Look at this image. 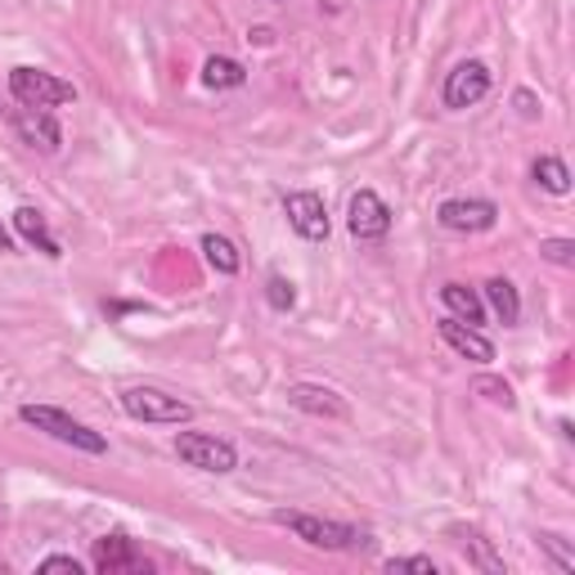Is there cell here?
<instances>
[{
    "label": "cell",
    "instance_id": "6da1fadb",
    "mask_svg": "<svg viewBox=\"0 0 575 575\" xmlns=\"http://www.w3.org/2000/svg\"><path fill=\"white\" fill-rule=\"evenodd\" d=\"M19 419H23L28 428L54 437L59 445L81 450V454H109V441H104L95 428H86L81 419H72L68 409H59V404H23V409H19Z\"/></svg>",
    "mask_w": 575,
    "mask_h": 575
},
{
    "label": "cell",
    "instance_id": "7a4b0ae2",
    "mask_svg": "<svg viewBox=\"0 0 575 575\" xmlns=\"http://www.w3.org/2000/svg\"><path fill=\"white\" fill-rule=\"evenodd\" d=\"M279 526H288L301 544L310 548H328V553H351V548H364L369 544V531L360 526H347V522H333V517H310V513H275Z\"/></svg>",
    "mask_w": 575,
    "mask_h": 575
},
{
    "label": "cell",
    "instance_id": "3957f363",
    "mask_svg": "<svg viewBox=\"0 0 575 575\" xmlns=\"http://www.w3.org/2000/svg\"><path fill=\"white\" fill-rule=\"evenodd\" d=\"M122 409L135 423H157V428H181L194 419V404L172 396V391H162V387H126Z\"/></svg>",
    "mask_w": 575,
    "mask_h": 575
},
{
    "label": "cell",
    "instance_id": "277c9868",
    "mask_svg": "<svg viewBox=\"0 0 575 575\" xmlns=\"http://www.w3.org/2000/svg\"><path fill=\"white\" fill-rule=\"evenodd\" d=\"M10 95L14 104H28V109H59V104H76V86L45 68H32V63H19L10 72Z\"/></svg>",
    "mask_w": 575,
    "mask_h": 575
},
{
    "label": "cell",
    "instance_id": "5b68a950",
    "mask_svg": "<svg viewBox=\"0 0 575 575\" xmlns=\"http://www.w3.org/2000/svg\"><path fill=\"white\" fill-rule=\"evenodd\" d=\"M176 454H181L185 468H198V472H234L238 468L234 441L212 437V432H181L176 437Z\"/></svg>",
    "mask_w": 575,
    "mask_h": 575
},
{
    "label": "cell",
    "instance_id": "8992f818",
    "mask_svg": "<svg viewBox=\"0 0 575 575\" xmlns=\"http://www.w3.org/2000/svg\"><path fill=\"white\" fill-rule=\"evenodd\" d=\"M490 86H495V76H490V68H485L481 59H463V63L445 76L441 104L454 109V113H468V109H476V104L490 95Z\"/></svg>",
    "mask_w": 575,
    "mask_h": 575
},
{
    "label": "cell",
    "instance_id": "52a82bcc",
    "mask_svg": "<svg viewBox=\"0 0 575 575\" xmlns=\"http://www.w3.org/2000/svg\"><path fill=\"white\" fill-rule=\"evenodd\" d=\"M437 220L450 234H485L500 225V207L490 198H445L437 207Z\"/></svg>",
    "mask_w": 575,
    "mask_h": 575
},
{
    "label": "cell",
    "instance_id": "ba28073f",
    "mask_svg": "<svg viewBox=\"0 0 575 575\" xmlns=\"http://www.w3.org/2000/svg\"><path fill=\"white\" fill-rule=\"evenodd\" d=\"M10 126H14V135H19L28 148H37V153H59V144H63V126L54 122L50 109H28V104H19V109H10Z\"/></svg>",
    "mask_w": 575,
    "mask_h": 575
},
{
    "label": "cell",
    "instance_id": "9c48e42d",
    "mask_svg": "<svg viewBox=\"0 0 575 575\" xmlns=\"http://www.w3.org/2000/svg\"><path fill=\"white\" fill-rule=\"evenodd\" d=\"M391 220H396V212H391V207H387L373 189L351 194V207H347V229H351L360 243L387 238V234H391Z\"/></svg>",
    "mask_w": 575,
    "mask_h": 575
},
{
    "label": "cell",
    "instance_id": "30bf717a",
    "mask_svg": "<svg viewBox=\"0 0 575 575\" xmlns=\"http://www.w3.org/2000/svg\"><path fill=\"white\" fill-rule=\"evenodd\" d=\"M284 216H288V225H292L306 243H324V238H328V207H324L319 194H310V189L284 194Z\"/></svg>",
    "mask_w": 575,
    "mask_h": 575
},
{
    "label": "cell",
    "instance_id": "8fae6325",
    "mask_svg": "<svg viewBox=\"0 0 575 575\" xmlns=\"http://www.w3.org/2000/svg\"><path fill=\"white\" fill-rule=\"evenodd\" d=\"M288 404L301 409V414H310V419H351V404L333 387H319V382H292Z\"/></svg>",
    "mask_w": 575,
    "mask_h": 575
},
{
    "label": "cell",
    "instance_id": "7c38bea8",
    "mask_svg": "<svg viewBox=\"0 0 575 575\" xmlns=\"http://www.w3.org/2000/svg\"><path fill=\"white\" fill-rule=\"evenodd\" d=\"M437 333H441L445 347H454V351H459L463 360H472V364H490V360H495V342H490L481 328H472V324H463V319H454V315L437 319Z\"/></svg>",
    "mask_w": 575,
    "mask_h": 575
},
{
    "label": "cell",
    "instance_id": "4fadbf2b",
    "mask_svg": "<svg viewBox=\"0 0 575 575\" xmlns=\"http://www.w3.org/2000/svg\"><path fill=\"white\" fill-rule=\"evenodd\" d=\"M95 571H104V575H122V571H131V575H148V562L135 553V544L126 540V535H104V540H95Z\"/></svg>",
    "mask_w": 575,
    "mask_h": 575
},
{
    "label": "cell",
    "instance_id": "5bb4252c",
    "mask_svg": "<svg viewBox=\"0 0 575 575\" xmlns=\"http://www.w3.org/2000/svg\"><path fill=\"white\" fill-rule=\"evenodd\" d=\"M441 306H445L454 319L472 324V328L485 324V301H481L476 288H468V284H441Z\"/></svg>",
    "mask_w": 575,
    "mask_h": 575
},
{
    "label": "cell",
    "instance_id": "9a60e30c",
    "mask_svg": "<svg viewBox=\"0 0 575 575\" xmlns=\"http://www.w3.org/2000/svg\"><path fill=\"white\" fill-rule=\"evenodd\" d=\"M14 229H19V234L32 243V248H41L50 261H59V257H63L59 238L50 234V225H45V216H41L37 207H19V212H14Z\"/></svg>",
    "mask_w": 575,
    "mask_h": 575
},
{
    "label": "cell",
    "instance_id": "2e32d148",
    "mask_svg": "<svg viewBox=\"0 0 575 575\" xmlns=\"http://www.w3.org/2000/svg\"><path fill=\"white\" fill-rule=\"evenodd\" d=\"M485 301H490V310L504 319V328H513L522 319V297H517L513 279H504V275H495V279L485 284Z\"/></svg>",
    "mask_w": 575,
    "mask_h": 575
},
{
    "label": "cell",
    "instance_id": "e0dca14e",
    "mask_svg": "<svg viewBox=\"0 0 575 575\" xmlns=\"http://www.w3.org/2000/svg\"><path fill=\"white\" fill-rule=\"evenodd\" d=\"M243 81H248V68H243L238 59L216 54V59L203 63V86H212V91H234V86H243Z\"/></svg>",
    "mask_w": 575,
    "mask_h": 575
},
{
    "label": "cell",
    "instance_id": "ac0fdd59",
    "mask_svg": "<svg viewBox=\"0 0 575 575\" xmlns=\"http://www.w3.org/2000/svg\"><path fill=\"white\" fill-rule=\"evenodd\" d=\"M203 257H207V266L216 270V275H238V248L225 238V234H203Z\"/></svg>",
    "mask_w": 575,
    "mask_h": 575
},
{
    "label": "cell",
    "instance_id": "d6986e66",
    "mask_svg": "<svg viewBox=\"0 0 575 575\" xmlns=\"http://www.w3.org/2000/svg\"><path fill=\"white\" fill-rule=\"evenodd\" d=\"M535 181L548 189V194H566L571 189V172H566V162L562 157H553V153H544V157H535Z\"/></svg>",
    "mask_w": 575,
    "mask_h": 575
},
{
    "label": "cell",
    "instance_id": "ffe728a7",
    "mask_svg": "<svg viewBox=\"0 0 575 575\" xmlns=\"http://www.w3.org/2000/svg\"><path fill=\"white\" fill-rule=\"evenodd\" d=\"M454 535H463V548H472V562H476V566H485L490 575H504V562H500L495 553H490V540H485L481 531H468V526H459Z\"/></svg>",
    "mask_w": 575,
    "mask_h": 575
},
{
    "label": "cell",
    "instance_id": "44dd1931",
    "mask_svg": "<svg viewBox=\"0 0 575 575\" xmlns=\"http://www.w3.org/2000/svg\"><path fill=\"white\" fill-rule=\"evenodd\" d=\"M472 391H476V396H485L490 404H504V409H513V404H517V396H513V387H509L504 378H476V382H472Z\"/></svg>",
    "mask_w": 575,
    "mask_h": 575
},
{
    "label": "cell",
    "instance_id": "7402d4cb",
    "mask_svg": "<svg viewBox=\"0 0 575 575\" xmlns=\"http://www.w3.org/2000/svg\"><path fill=\"white\" fill-rule=\"evenodd\" d=\"M540 257L553 261V266H562V270H571L575 266V243L571 238H544L540 243Z\"/></svg>",
    "mask_w": 575,
    "mask_h": 575
},
{
    "label": "cell",
    "instance_id": "603a6c76",
    "mask_svg": "<svg viewBox=\"0 0 575 575\" xmlns=\"http://www.w3.org/2000/svg\"><path fill=\"white\" fill-rule=\"evenodd\" d=\"M266 301H270L275 310H292V306H297V288H292V279L270 275V279H266Z\"/></svg>",
    "mask_w": 575,
    "mask_h": 575
},
{
    "label": "cell",
    "instance_id": "cb8c5ba5",
    "mask_svg": "<svg viewBox=\"0 0 575 575\" xmlns=\"http://www.w3.org/2000/svg\"><path fill=\"white\" fill-rule=\"evenodd\" d=\"M37 571L41 575H86V562H76L72 553H50V557H41Z\"/></svg>",
    "mask_w": 575,
    "mask_h": 575
},
{
    "label": "cell",
    "instance_id": "d4e9b609",
    "mask_svg": "<svg viewBox=\"0 0 575 575\" xmlns=\"http://www.w3.org/2000/svg\"><path fill=\"white\" fill-rule=\"evenodd\" d=\"M540 548H544V553L557 562V571H566V575L575 571V553L566 548V540H562V535H540Z\"/></svg>",
    "mask_w": 575,
    "mask_h": 575
},
{
    "label": "cell",
    "instance_id": "484cf974",
    "mask_svg": "<svg viewBox=\"0 0 575 575\" xmlns=\"http://www.w3.org/2000/svg\"><path fill=\"white\" fill-rule=\"evenodd\" d=\"M387 571H419V575H437L441 566H437L432 557H391Z\"/></svg>",
    "mask_w": 575,
    "mask_h": 575
},
{
    "label": "cell",
    "instance_id": "4316f807",
    "mask_svg": "<svg viewBox=\"0 0 575 575\" xmlns=\"http://www.w3.org/2000/svg\"><path fill=\"white\" fill-rule=\"evenodd\" d=\"M513 104H517V113H522L526 122H535V117H540V100H535L531 91H517V95H513Z\"/></svg>",
    "mask_w": 575,
    "mask_h": 575
},
{
    "label": "cell",
    "instance_id": "83f0119b",
    "mask_svg": "<svg viewBox=\"0 0 575 575\" xmlns=\"http://www.w3.org/2000/svg\"><path fill=\"white\" fill-rule=\"evenodd\" d=\"M248 41H257V45H270V41H275V32H270V28H253V32H248Z\"/></svg>",
    "mask_w": 575,
    "mask_h": 575
},
{
    "label": "cell",
    "instance_id": "f1b7e54d",
    "mask_svg": "<svg viewBox=\"0 0 575 575\" xmlns=\"http://www.w3.org/2000/svg\"><path fill=\"white\" fill-rule=\"evenodd\" d=\"M0 253H14V238H10L6 229H0Z\"/></svg>",
    "mask_w": 575,
    "mask_h": 575
}]
</instances>
